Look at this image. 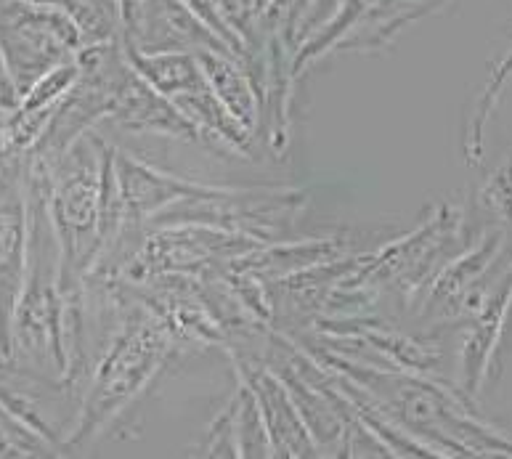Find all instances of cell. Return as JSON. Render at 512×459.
<instances>
[{
    "label": "cell",
    "mask_w": 512,
    "mask_h": 459,
    "mask_svg": "<svg viewBox=\"0 0 512 459\" xmlns=\"http://www.w3.org/2000/svg\"><path fill=\"white\" fill-rule=\"evenodd\" d=\"M197 62L202 72H205L207 85L213 88V93L221 99L223 107L229 109L231 115L237 117L239 123L250 131L255 123V93L245 80V75L229 59H223L218 51H213V48L199 51Z\"/></svg>",
    "instance_id": "3957f363"
},
{
    "label": "cell",
    "mask_w": 512,
    "mask_h": 459,
    "mask_svg": "<svg viewBox=\"0 0 512 459\" xmlns=\"http://www.w3.org/2000/svg\"><path fill=\"white\" fill-rule=\"evenodd\" d=\"M255 393H258V406H263L266 414V430L268 436L274 438V449L284 454H311L314 446L308 444L306 428H303V417L298 420L295 406L290 398L284 396L279 383L274 377L258 375L255 377Z\"/></svg>",
    "instance_id": "7a4b0ae2"
},
{
    "label": "cell",
    "mask_w": 512,
    "mask_h": 459,
    "mask_svg": "<svg viewBox=\"0 0 512 459\" xmlns=\"http://www.w3.org/2000/svg\"><path fill=\"white\" fill-rule=\"evenodd\" d=\"M162 351H165V337L154 327H136L117 340L115 351L109 353L107 364L99 369V380H96L99 422L117 412V406L125 404L130 393H136L138 385L149 380V372L160 364Z\"/></svg>",
    "instance_id": "6da1fadb"
}]
</instances>
